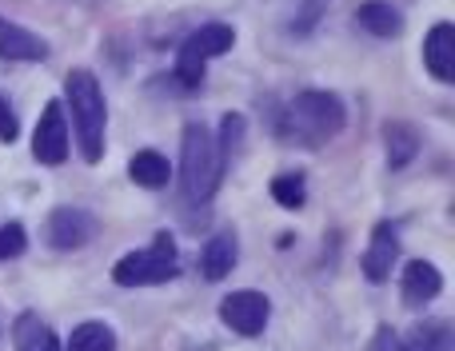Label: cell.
<instances>
[{
	"mask_svg": "<svg viewBox=\"0 0 455 351\" xmlns=\"http://www.w3.org/2000/svg\"><path fill=\"white\" fill-rule=\"evenodd\" d=\"M344 104L331 92H299L275 120V136L283 144H299V148H320L331 136L344 132Z\"/></svg>",
	"mask_w": 455,
	"mask_h": 351,
	"instance_id": "cell-1",
	"label": "cell"
},
{
	"mask_svg": "<svg viewBox=\"0 0 455 351\" xmlns=\"http://www.w3.org/2000/svg\"><path fill=\"white\" fill-rule=\"evenodd\" d=\"M64 96H68V108H72V128H76L80 156H84L88 164H96V160L104 156V124H108V108H104L100 84H96L92 72L76 68L64 80Z\"/></svg>",
	"mask_w": 455,
	"mask_h": 351,
	"instance_id": "cell-2",
	"label": "cell"
},
{
	"mask_svg": "<svg viewBox=\"0 0 455 351\" xmlns=\"http://www.w3.org/2000/svg\"><path fill=\"white\" fill-rule=\"evenodd\" d=\"M224 164L228 160L216 148L212 132L204 124H188L184 128V140H180V184L184 195L192 203H208L216 195L224 179Z\"/></svg>",
	"mask_w": 455,
	"mask_h": 351,
	"instance_id": "cell-3",
	"label": "cell"
},
{
	"mask_svg": "<svg viewBox=\"0 0 455 351\" xmlns=\"http://www.w3.org/2000/svg\"><path fill=\"white\" fill-rule=\"evenodd\" d=\"M180 272V259H176V240L168 232L152 235V248L144 251H128L116 267H112V280L120 288H144V283H168Z\"/></svg>",
	"mask_w": 455,
	"mask_h": 351,
	"instance_id": "cell-4",
	"label": "cell"
},
{
	"mask_svg": "<svg viewBox=\"0 0 455 351\" xmlns=\"http://www.w3.org/2000/svg\"><path fill=\"white\" fill-rule=\"evenodd\" d=\"M232 40H235V32L228 28V24H204L200 32H192L180 44V56H176V84H180L184 92L200 88V80H204V60L228 52Z\"/></svg>",
	"mask_w": 455,
	"mask_h": 351,
	"instance_id": "cell-5",
	"label": "cell"
},
{
	"mask_svg": "<svg viewBox=\"0 0 455 351\" xmlns=\"http://www.w3.org/2000/svg\"><path fill=\"white\" fill-rule=\"evenodd\" d=\"M267 312H272V304L259 291H232L220 299V320L235 336H259L267 328Z\"/></svg>",
	"mask_w": 455,
	"mask_h": 351,
	"instance_id": "cell-6",
	"label": "cell"
},
{
	"mask_svg": "<svg viewBox=\"0 0 455 351\" xmlns=\"http://www.w3.org/2000/svg\"><path fill=\"white\" fill-rule=\"evenodd\" d=\"M32 152H36L40 164L56 168L68 160V124H64L60 104H44L36 120V136H32Z\"/></svg>",
	"mask_w": 455,
	"mask_h": 351,
	"instance_id": "cell-7",
	"label": "cell"
},
{
	"mask_svg": "<svg viewBox=\"0 0 455 351\" xmlns=\"http://www.w3.org/2000/svg\"><path fill=\"white\" fill-rule=\"evenodd\" d=\"M96 235V216L84 208H56L48 216V243L56 251H76Z\"/></svg>",
	"mask_w": 455,
	"mask_h": 351,
	"instance_id": "cell-8",
	"label": "cell"
},
{
	"mask_svg": "<svg viewBox=\"0 0 455 351\" xmlns=\"http://www.w3.org/2000/svg\"><path fill=\"white\" fill-rule=\"evenodd\" d=\"M400 259V235H395V224H376L371 232V243H368V256H363V275L368 280H387L392 275V264Z\"/></svg>",
	"mask_w": 455,
	"mask_h": 351,
	"instance_id": "cell-9",
	"label": "cell"
},
{
	"mask_svg": "<svg viewBox=\"0 0 455 351\" xmlns=\"http://www.w3.org/2000/svg\"><path fill=\"white\" fill-rule=\"evenodd\" d=\"M440 291H443V275H440L435 264H427V259H411V264L403 267V304L408 307L432 304Z\"/></svg>",
	"mask_w": 455,
	"mask_h": 351,
	"instance_id": "cell-10",
	"label": "cell"
},
{
	"mask_svg": "<svg viewBox=\"0 0 455 351\" xmlns=\"http://www.w3.org/2000/svg\"><path fill=\"white\" fill-rule=\"evenodd\" d=\"M424 64L435 80H455V28L435 24L424 40Z\"/></svg>",
	"mask_w": 455,
	"mask_h": 351,
	"instance_id": "cell-11",
	"label": "cell"
},
{
	"mask_svg": "<svg viewBox=\"0 0 455 351\" xmlns=\"http://www.w3.org/2000/svg\"><path fill=\"white\" fill-rule=\"evenodd\" d=\"M0 56H4V60H44L48 44L40 36H32L28 28H20V24L0 16Z\"/></svg>",
	"mask_w": 455,
	"mask_h": 351,
	"instance_id": "cell-12",
	"label": "cell"
},
{
	"mask_svg": "<svg viewBox=\"0 0 455 351\" xmlns=\"http://www.w3.org/2000/svg\"><path fill=\"white\" fill-rule=\"evenodd\" d=\"M235 267V235L232 232H216L212 240L200 251V275L204 280H224Z\"/></svg>",
	"mask_w": 455,
	"mask_h": 351,
	"instance_id": "cell-13",
	"label": "cell"
},
{
	"mask_svg": "<svg viewBox=\"0 0 455 351\" xmlns=\"http://www.w3.org/2000/svg\"><path fill=\"white\" fill-rule=\"evenodd\" d=\"M12 339H16V351H60V339L56 331L40 320L36 312H24L12 328Z\"/></svg>",
	"mask_w": 455,
	"mask_h": 351,
	"instance_id": "cell-14",
	"label": "cell"
},
{
	"mask_svg": "<svg viewBox=\"0 0 455 351\" xmlns=\"http://www.w3.org/2000/svg\"><path fill=\"white\" fill-rule=\"evenodd\" d=\"M384 144H387V164L392 168H403L416 160L419 152V136L411 124H403V120H392V124L384 128Z\"/></svg>",
	"mask_w": 455,
	"mask_h": 351,
	"instance_id": "cell-15",
	"label": "cell"
},
{
	"mask_svg": "<svg viewBox=\"0 0 455 351\" xmlns=\"http://www.w3.org/2000/svg\"><path fill=\"white\" fill-rule=\"evenodd\" d=\"M395 351H455V331H451V323H440V320L419 323Z\"/></svg>",
	"mask_w": 455,
	"mask_h": 351,
	"instance_id": "cell-16",
	"label": "cell"
},
{
	"mask_svg": "<svg viewBox=\"0 0 455 351\" xmlns=\"http://www.w3.org/2000/svg\"><path fill=\"white\" fill-rule=\"evenodd\" d=\"M128 176H132L136 184H144V187H164L168 179H172V168H168V160L160 156V152L144 148V152H136V156H132Z\"/></svg>",
	"mask_w": 455,
	"mask_h": 351,
	"instance_id": "cell-17",
	"label": "cell"
},
{
	"mask_svg": "<svg viewBox=\"0 0 455 351\" xmlns=\"http://www.w3.org/2000/svg\"><path fill=\"white\" fill-rule=\"evenodd\" d=\"M355 20H360L371 36H400V28H403V16L395 12L392 4H379V0L363 4L360 12H355Z\"/></svg>",
	"mask_w": 455,
	"mask_h": 351,
	"instance_id": "cell-18",
	"label": "cell"
},
{
	"mask_svg": "<svg viewBox=\"0 0 455 351\" xmlns=\"http://www.w3.org/2000/svg\"><path fill=\"white\" fill-rule=\"evenodd\" d=\"M68 351H116V336L108 323H80L68 339Z\"/></svg>",
	"mask_w": 455,
	"mask_h": 351,
	"instance_id": "cell-19",
	"label": "cell"
},
{
	"mask_svg": "<svg viewBox=\"0 0 455 351\" xmlns=\"http://www.w3.org/2000/svg\"><path fill=\"white\" fill-rule=\"evenodd\" d=\"M272 200L280 203V208H304V176L299 172H283L272 179Z\"/></svg>",
	"mask_w": 455,
	"mask_h": 351,
	"instance_id": "cell-20",
	"label": "cell"
},
{
	"mask_svg": "<svg viewBox=\"0 0 455 351\" xmlns=\"http://www.w3.org/2000/svg\"><path fill=\"white\" fill-rule=\"evenodd\" d=\"M24 243H28V235H24L20 224H4V227H0V259L24 256Z\"/></svg>",
	"mask_w": 455,
	"mask_h": 351,
	"instance_id": "cell-21",
	"label": "cell"
},
{
	"mask_svg": "<svg viewBox=\"0 0 455 351\" xmlns=\"http://www.w3.org/2000/svg\"><path fill=\"white\" fill-rule=\"evenodd\" d=\"M16 132H20V128H16V116H12V108L4 104V96H0V140L12 144Z\"/></svg>",
	"mask_w": 455,
	"mask_h": 351,
	"instance_id": "cell-22",
	"label": "cell"
},
{
	"mask_svg": "<svg viewBox=\"0 0 455 351\" xmlns=\"http://www.w3.org/2000/svg\"><path fill=\"white\" fill-rule=\"evenodd\" d=\"M395 347H400V339H395L392 336V331H379V336H376V347H371V351H395Z\"/></svg>",
	"mask_w": 455,
	"mask_h": 351,
	"instance_id": "cell-23",
	"label": "cell"
}]
</instances>
